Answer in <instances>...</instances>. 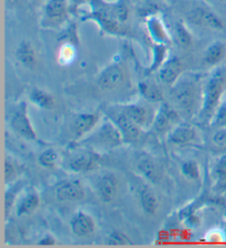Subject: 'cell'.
Listing matches in <instances>:
<instances>
[{
    "instance_id": "cell-3",
    "label": "cell",
    "mask_w": 226,
    "mask_h": 248,
    "mask_svg": "<svg viewBox=\"0 0 226 248\" xmlns=\"http://www.w3.org/2000/svg\"><path fill=\"white\" fill-rule=\"evenodd\" d=\"M125 143L123 135L111 118L106 117L104 122L99 123L98 126L87 135L85 138L81 139L79 146L94 153H106L116 149Z\"/></svg>"
},
{
    "instance_id": "cell-9",
    "label": "cell",
    "mask_w": 226,
    "mask_h": 248,
    "mask_svg": "<svg viewBox=\"0 0 226 248\" xmlns=\"http://www.w3.org/2000/svg\"><path fill=\"white\" fill-rule=\"evenodd\" d=\"M179 113L178 109L172 107L170 104L160 103L159 108L157 109L155 118L152 123V129L157 135L168 134L178 123H179Z\"/></svg>"
},
{
    "instance_id": "cell-31",
    "label": "cell",
    "mask_w": 226,
    "mask_h": 248,
    "mask_svg": "<svg viewBox=\"0 0 226 248\" xmlns=\"http://www.w3.org/2000/svg\"><path fill=\"white\" fill-rule=\"evenodd\" d=\"M181 173L183 177L189 180V181H197L200 179L201 172L200 167L195 161H185L182 166H181Z\"/></svg>"
},
{
    "instance_id": "cell-37",
    "label": "cell",
    "mask_w": 226,
    "mask_h": 248,
    "mask_svg": "<svg viewBox=\"0 0 226 248\" xmlns=\"http://www.w3.org/2000/svg\"><path fill=\"white\" fill-rule=\"evenodd\" d=\"M213 142L217 147L226 148V127H221V129L213 135Z\"/></svg>"
},
{
    "instance_id": "cell-5",
    "label": "cell",
    "mask_w": 226,
    "mask_h": 248,
    "mask_svg": "<svg viewBox=\"0 0 226 248\" xmlns=\"http://www.w3.org/2000/svg\"><path fill=\"white\" fill-rule=\"evenodd\" d=\"M9 125L11 129L21 138L29 140V141L37 140V134H35L34 128L30 122L29 116H28L26 102L19 103V105L16 107L10 116Z\"/></svg>"
},
{
    "instance_id": "cell-40",
    "label": "cell",
    "mask_w": 226,
    "mask_h": 248,
    "mask_svg": "<svg viewBox=\"0 0 226 248\" xmlns=\"http://www.w3.org/2000/svg\"><path fill=\"white\" fill-rule=\"evenodd\" d=\"M68 1H70V5H72L74 8H79L85 5V3H88L91 0H68Z\"/></svg>"
},
{
    "instance_id": "cell-29",
    "label": "cell",
    "mask_w": 226,
    "mask_h": 248,
    "mask_svg": "<svg viewBox=\"0 0 226 248\" xmlns=\"http://www.w3.org/2000/svg\"><path fill=\"white\" fill-rule=\"evenodd\" d=\"M78 55V51H76V46L73 43H63L60 46L58 52V60L61 65H70L71 63L74 62Z\"/></svg>"
},
{
    "instance_id": "cell-6",
    "label": "cell",
    "mask_w": 226,
    "mask_h": 248,
    "mask_svg": "<svg viewBox=\"0 0 226 248\" xmlns=\"http://www.w3.org/2000/svg\"><path fill=\"white\" fill-rule=\"evenodd\" d=\"M107 117L112 119L113 123L115 124L120 133H122L125 142L131 143L139 139L143 129H141L138 125H136V124L132 122L122 109H120L119 106L108 110Z\"/></svg>"
},
{
    "instance_id": "cell-10",
    "label": "cell",
    "mask_w": 226,
    "mask_h": 248,
    "mask_svg": "<svg viewBox=\"0 0 226 248\" xmlns=\"http://www.w3.org/2000/svg\"><path fill=\"white\" fill-rule=\"evenodd\" d=\"M98 163V154L88 149H83L71 155L66 162V168L74 173H86V172L95 170Z\"/></svg>"
},
{
    "instance_id": "cell-25",
    "label": "cell",
    "mask_w": 226,
    "mask_h": 248,
    "mask_svg": "<svg viewBox=\"0 0 226 248\" xmlns=\"http://www.w3.org/2000/svg\"><path fill=\"white\" fill-rule=\"evenodd\" d=\"M138 92L141 97L148 103L160 104L163 102V92L159 85L150 81H143L138 84Z\"/></svg>"
},
{
    "instance_id": "cell-14",
    "label": "cell",
    "mask_w": 226,
    "mask_h": 248,
    "mask_svg": "<svg viewBox=\"0 0 226 248\" xmlns=\"http://www.w3.org/2000/svg\"><path fill=\"white\" fill-rule=\"evenodd\" d=\"M118 186L119 182L116 175L112 172H105L99 175L96 181V194L98 195L100 201L110 204L116 199L117 193H118Z\"/></svg>"
},
{
    "instance_id": "cell-12",
    "label": "cell",
    "mask_w": 226,
    "mask_h": 248,
    "mask_svg": "<svg viewBox=\"0 0 226 248\" xmlns=\"http://www.w3.org/2000/svg\"><path fill=\"white\" fill-rule=\"evenodd\" d=\"M119 107L143 130L152 126L156 113L149 106L139 103H132L126 104V105H119Z\"/></svg>"
},
{
    "instance_id": "cell-16",
    "label": "cell",
    "mask_w": 226,
    "mask_h": 248,
    "mask_svg": "<svg viewBox=\"0 0 226 248\" xmlns=\"http://www.w3.org/2000/svg\"><path fill=\"white\" fill-rule=\"evenodd\" d=\"M183 64L176 55H169L164 63L157 71L159 81L164 85L172 86L178 79L182 77Z\"/></svg>"
},
{
    "instance_id": "cell-11",
    "label": "cell",
    "mask_w": 226,
    "mask_h": 248,
    "mask_svg": "<svg viewBox=\"0 0 226 248\" xmlns=\"http://www.w3.org/2000/svg\"><path fill=\"white\" fill-rule=\"evenodd\" d=\"M136 170L145 180L151 185H158L162 179V170L155 158L146 153L140 154L135 162Z\"/></svg>"
},
{
    "instance_id": "cell-39",
    "label": "cell",
    "mask_w": 226,
    "mask_h": 248,
    "mask_svg": "<svg viewBox=\"0 0 226 248\" xmlns=\"http://www.w3.org/2000/svg\"><path fill=\"white\" fill-rule=\"evenodd\" d=\"M55 243H56L55 237L51 234H46L44 236H42L41 239L38 242L40 246H53L55 245Z\"/></svg>"
},
{
    "instance_id": "cell-17",
    "label": "cell",
    "mask_w": 226,
    "mask_h": 248,
    "mask_svg": "<svg viewBox=\"0 0 226 248\" xmlns=\"http://www.w3.org/2000/svg\"><path fill=\"white\" fill-rule=\"evenodd\" d=\"M125 72L118 63H112L100 72L96 79L99 89L105 91L115 90L124 82Z\"/></svg>"
},
{
    "instance_id": "cell-35",
    "label": "cell",
    "mask_w": 226,
    "mask_h": 248,
    "mask_svg": "<svg viewBox=\"0 0 226 248\" xmlns=\"http://www.w3.org/2000/svg\"><path fill=\"white\" fill-rule=\"evenodd\" d=\"M17 165L10 159V157H7L5 160V181L7 185H10L17 178Z\"/></svg>"
},
{
    "instance_id": "cell-19",
    "label": "cell",
    "mask_w": 226,
    "mask_h": 248,
    "mask_svg": "<svg viewBox=\"0 0 226 248\" xmlns=\"http://www.w3.org/2000/svg\"><path fill=\"white\" fill-rule=\"evenodd\" d=\"M70 229L72 233L78 237H86L92 235L96 230L95 219L84 211H78L71 218Z\"/></svg>"
},
{
    "instance_id": "cell-18",
    "label": "cell",
    "mask_w": 226,
    "mask_h": 248,
    "mask_svg": "<svg viewBox=\"0 0 226 248\" xmlns=\"http://www.w3.org/2000/svg\"><path fill=\"white\" fill-rule=\"evenodd\" d=\"M168 141L175 146H188L197 140V131L189 123H178L167 134Z\"/></svg>"
},
{
    "instance_id": "cell-33",
    "label": "cell",
    "mask_w": 226,
    "mask_h": 248,
    "mask_svg": "<svg viewBox=\"0 0 226 248\" xmlns=\"http://www.w3.org/2000/svg\"><path fill=\"white\" fill-rule=\"evenodd\" d=\"M20 190V185H15L6 192L5 195V212L6 215L10 213V211L15 207V204L18 199V192Z\"/></svg>"
},
{
    "instance_id": "cell-36",
    "label": "cell",
    "mask_w": 226,
    "mask_h": 248,
    "mask_svg": "<svg viewBox=\"0 0 226 248\" xmlns=\"http://www.w3.org/2000/svg\"><path fill=\"white\" fill-rule=\"evenodd\" d=\"M225 237L226 235L222 232L221 230H211L209 231L207 235H205V241H207L208 243H223L225 241Z\"/></svg>"
},
{
    "instance_id": "cell-24",
    "label": "cell",
    "mask_w": 226,
    "mask_h": 248,
    "mask_svg": "<svg viewBox=\"0 0 226 248\" xmlns=\"http://www.w3.org/2000/svg\"><path fill=\"white\" fill-rule=\"evenodd\" d=\"M140 207L147 215H155L159 209V200L151 187L141 186L138 190Z\"/></svg>"
},
{
    "instance_id": "cell-27",
    "label": "cell",
    "mask_w": 226,
    "mask_h": 248,
    "mask_svg": "<svg viewBox=\"0 0 226 248\" xmlns=\"http://www.w3.org/2000/svg\"><path fill=\"white\" fill-rule=\"evenodd\" d=\"M169 57V50L168 46L165 45H156L153 43L152 47V62L150 66L147 69V74L153 73V72H157L160 66L164 63L165 60Z\"/></svg>"
},
{
    "instance_id": "cell-32",
    "label": "cell",
    "mask_w": 226,
    "mask_h": 248,
    "mask_svg": "<svg viewBox=\"0 0 226 248\" xmlns=\"http://www.w3.org/2000/svg\"><path fill=\"white\" fill-rule=\"evenodd\" d=\"M131 241L129 239L126 234L122 233V232L115 231L112 232V233L107 236L105 244L110 246H127L131 245Z\"/></svg>"
},
{
    "instance_id": "cell-41",
    "label": "cell",
    "mask_w": 226,
    "mask_h": 248,
    "mask_svg": "<svg viewBox=\"0 0 226 248\" xmlns=\"http://www.w3.org/2000/svg\"><path fill=\"white\" fill-rule=\"evenodd\" d=\"M6 1H7L8 3H13V2L16 1V0H6Z\"/></svg>"
},
{
    "instance_id": "cell-34",
    "label": "cell",
    "mask_w": 226,
    "mask_h": 248,
    "mask_svg": "<svg viewBox=\"0 0 226 248\" xmlns=\"http://www.w3.org/2000/svg\"><path fill=\"white\" fill-rule=\"evenodd\" d=\"M214 175L220 183H226V154L221 155L214 166Z\"/></svg>"
},
{
    "instance_id": "cell-7",
    "label": "cell",
    "mask_w": 226,
    "mask_h": 248,
    "mask_svg": "<svg viewBox=\"0 0 226 248\" xmlns=\"http://www.w3.org/2000/svg\"><path fill=\"white\" fill-rule=\"evenodd\" d=\"M87 5H90V3H87ZM90 8L91 10L85 16H83L84 20L94 21L99 27V29L107 34L119 35L125 33V30L123 29V23L117 21L110 14H107L106 11L103 10L102 8L92 5H90Z\"/></svg>"
},
{
    "instance_id": "cell-4",
    "label": "cell",
    "mask_w": 226,
    "mask_h": 248,
    "mask_svg": "<svg viewBox=\"0 0 226 248\" xmlns=\"http://www.w3.org/2000/svg\"><path fill=\"white\" fill-rule=\"evenodd\" d=\"M68 0H47L42 7L41 26L48 29H53L63 26L70 15Z\"/></svg>"
},
{
    "instance_id": "cell-15",
    "label": "cell",
    "mask_w": 226,
    "mask_h": 248,
    "mask_svg": "<svg viewBox=\"0 0 226 248\" xmlns=\"http://www.w3.org/2000/svg\"><path fill=\"white\" fill-rule=\"evenodd\" d=\"M54 195L60 202H78L84 198L85 191L79 180H65L55 186Z\"/></svg>"
},
{
    "instance_id": "cell-20",
    "label": "cell",
    "mask_w": 226,
    "mask_h": 248,
    "mask_svg": "<svg viewBox=\"0 0 226 248\" xmlns=\"http://www.w3.org/2000/svg\"><path fill=\"white\" fill-rule=\"evenodd\" d=\"M146 29L149 38L156 45L168 46L171 41L170 35L168 33L167 28L159 17L157 16H149L146 20Z\"/></svg>"
},
{
    "instance_id": "cell-26",
    "label": "cell",
    "mask_w": 226,
    "mask_h": 248,
    "mask_svg": "<svg viewBox=\"0 0 226 248\" xmlns=\"http://www.w3.org/2000/svg\"><path fill=\"white\" fill-rule=\"evenodd\" d=\"M30 102L41 109L50 110L54 108L55 99L53 95H51L48 92L40 90V89H33L29 94Z\"/></svg>"
},
{
    "instance_id": "cell-30",
    "label": "cell",
    "mask_w": 226,
    "mask_h": 248,
    "mask_svg": "<svg viewBox=\"0 0 226 248\" xmlns=\"http://www.w3.org/2000/svg\"><path fill=\"white\" fill-rule=\"evenodd\" d=\"M59 162V154L53 148L43 150L38 157V163L44 169H54Z\"/></svg>"
},
{
    "instance_id": "cell-28",
    "label": "cell",
    "mask_w": 226,
    "mask_h": 248,
    "mask_svg": "<svg viewBox=\"0 0 226 248\" xmlns=\"http://www.w3.org/2000/svg\"><path fill=\"white\" fill-rule=\"evenodd\" d=\"M175 41L178 46L182 49H188L192 46L193 39L192 34L190 33L188 28L183 22L178 21L175 26Z\"/></svg>"
},
{
    "instance_id": "cell-42",
    "label": "cell",
    "mask_w": 226,
    "mask_h": 248,
    "mask_svg": "<svg viewBox=\"0 0 226 248\" xmlns=\"http://www.w3.org/2000/svg\"><path fill=\"white\" fill-rule=\"evenodd\" d=\"M220 1H222V2H224V3H226V0H220Z\"/></svg>"
},
{
    "instance_id": "cell-21",
    "label": "cell",
    "mask_w": 226,
    "mask_h": 248,
    "mask_svg": "<svg viewBox=\"0 0 226 248\" xmlns=\"http://www.w3.org/2000/svg\"><path fill=\"white\" fill-rule=\"evenodd\" d=\"M40 205V197L33 190L28 191L26 194L17 199L15 204V211L18 217H25L34 213Z\"/></svg>"
},
{
    "instance_id": "cell-38",
    "label": "cell",
    "mask_w": 226,
    "mask_h": 248,
    "mask_svg": "<svg viewBox=\"0 0 226 248\" xmlns=\"http://www.w3.org/2000/svg\"><path fill=\"white\" fill-rule=\"evenodd\" d=\"M184 224L187 225L190 229H196L197 226H200L201 221L200 217L195 215L194 213H189L187 215H184Z\"/></svg>"
},
{
    "instance_id": "cell-8",
    "label": "cell",
    "mask_w": 226,
    "mask_h": 248,
    "mask_svg": "<svg viewBox=\"0 0 226 248\" xmlns=\"http://www.w3.org/2000/svg\"><path fill=\"white\" fill-rule=\"evenodd\" d=\"M100 123L98 111H86L76 114L72 119L70 130L74 140H81L90 135Z\"/></svg>"
},
{
    "instance_id": "cell-2",
    "label": "cell",
    "mask_w": 226,
    "mask_h": 248,
    "mask_svg": "<svg viewBox=\"0 0 226 248\" xmlns=\"http://www.w3.org/2000/svg\"><path fill=\"white\" fill-rule=\"evenodd\" d=\"M203 90L200 89L195 78L181 77L171 86L170 97L176 108L187 117H192L202 106Z\"/></svg>"
},
{
    "instance_id": "cell-13",
    "label": "cell",
    "mask_w": 226,
    "mask_h": 248,
    "mask_svg": "<svg viewBox=\"0 0 226 248\" xmlns=\"http://www.w3.org/2000/svg\"><path fill=\"white\" fill-rule=\"evenodd\" d=\"M188 18L190 21L199 27L209 28L213 30H222L223 29V22L213 10L208 7L199 6L193 8L188 14Z\"/></svg>"
},
{
    "instance_id": "cell-22",
    "label": "cell",
    "mask_w": 226,
    "mask_h": 248,
    "mask_svg": "<svg viewBox=\"0 0 226 248\" xmlns=\"http://www.w3.org/2000/svg\"><path fill=\"white\" fill-rule=\"evenodd\" d=\"M226 58V43L221 40L212 42L203 54V62L210 67H216Z\"/></svg>"
},
{
    "instance_id": "cell-1",
    "label": "cell",
    "mask_w": 226,
    "mask_h": 248,
    "mask_svg": "<svg viewBox=\"0 0 226 248\" xmlns=\"http://www.w3.org/2000/svg\"><path fill=\"white\" fill-rule=\"evenodd\" d=\"M226 94V66L214 67L203 87L200 116L204 122L213 121Z\"/></svg>"
},
{
    "instance_id": "cell-23",
    "label": "cell",
    "mask_w": 226,
    "mask_h": 248,
    "mask_svg": "<svg viewBox=\"0 0 226 248\" xmlns=\"http://www.w3.org/2000/svg\"><path fill=\"white\" fill-rule=\"evenodd\" d=\"M16 58L27 69L33 70L38 64L37 53L33 46L28 40H22L16 50Z\"/></svg>"
},
{
    "instance_id": "cell-43",
    "label": "cell",
    "mask_w": 226,
    "mask_h": 248,
    "mask_svg": "<svg viewBox=\"0 0 226 248\" xmlns=\"http://www.w3.org/2000/svg\"><path fill=\"white\" fill-rule=\"evenodd\" d=\"M44 1H47V0H44Z\"/></svg>"
}]
</instances>
